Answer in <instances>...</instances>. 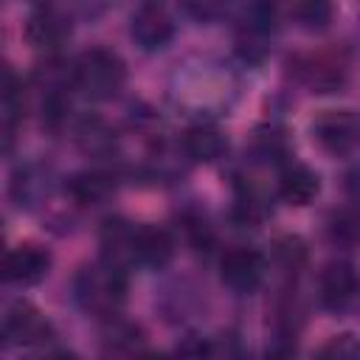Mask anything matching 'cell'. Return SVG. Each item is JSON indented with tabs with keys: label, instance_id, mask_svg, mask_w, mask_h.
<instances>
[{
	"label": "cell",
	"instance_id": "d6986e66",
	"mask_svg": "<svg viewBox=\"0 0 360 360\" xmlns=\"http://www.w3.org/2000/svg\"><path fill=\"white\" fill-rule=\"evenodd\" d=\"M276 256H278V262H281L287 270H295V267L304 264L307 248H304V242H301L298 236H281V239L276 242Z\"/></svg>",
	"mask_w": 360,
	"mask_h": 360
},
{
	"label": "cell",
	"instance_id": "9c48e42d",
	"mask_svg": "<svg viewBox=\"0 0 360 360\" xmlns=\"http://www.w3.org/2000/svg\"><path fill=\"white\" fill-rule=\"evenodd\" d=\"M360 290V278L354 264L343 259H332L318 273V301L326 309H343L349 301H354Z\"/></svg>",
	"mask_w": 360,
	"mask_h": 360
},
{
	"label": "cell",
	"instance_id": "52a82bcc",
	"mask_svg": "<svg viewBox=\"0 0 360 360\" xmlns=\"http://www.w3.org/2000/svg\"><path fill=\"white\" fill-rule=\"evenodd\" d=\"M174 256V239L166 228L158 225H132L129 233V262L149 267V270H160L172 262Z\"/></svg>",
	"mask_w": 360,
	"mask_h": 360
},
{
	"label": "cell",
	"instance_id": "ac0fdd59",
	"mask_svg": "<svg viewBox=\"0 0 360 360\" xmlns=\"http://www.w3.org/2000/svg\"><path fill=\"white\" fill-rule=\"evenodd\" d=\"M335 14L332 0H298L295 3V20L304 31H323L329 28Z\"/></svg>",
	"mask_w": 360,
	"mask_h": 360
},
{
	"label": "cell",
	"instance_id": "9a60e30c",
	"mask_svg": "<svg viewBox=\"0 0 360 360\" xmlns=\"http://www.w3.org/2000/svg\"><path fill=\"white\" fill-rule=\"evenodd\" d=\"M0 110H3V129H6V141H11L14 127L22 121V110H25V96H22V82L14 76L11 68L3 70V96H0Z\"/></svg>",
	"mask_w": 360,
	"mask_h": 360
},
{
	"label": "cell",
	"instance_id": "ba28073f",
	"mask_svg": "<svg viewBox=\"0 0 360 360\" xmlns=\"http://www.w3.org/2000/svg\"><path fill=\"white\" fill-rule=\"evenodd\" d=\"M219 278L233 292H253L264 278V259L253 248H231L219 262Z\"/></svg>",
	"mask_w": 360,
	"mask_h": 360
},
{
	"label": "cell",
	"instance_id": "6da1fadb",
	"mask_svg": "<svg viewBox=\"0 0 360 360\" xmlns=\"http://www.w3.org/2000/svg\"><path fill=\"white\" fill-rule=\"evenodd\" d=\"M73 295L76 304L98 318L118 315L124 298H127V273L121 264L101 259L98 264H87L73 278Z\"/></svg>",
	"mask_w": 360,
	"mask_h": 360
},
{
	"label": "cell",
	"instance_id": "ffe728a7",
	"mask_svg": "<svg viewBox=\"0 0 360 360\" xmlns=\"http://www.w3.org/2000/svg\"><path fill=\"white\" fill-rule=\"evenodd\" d=\"M318 354H321V357H360V340H357L354 335L343 332V335L329 338V340L318 349Z\"/></svg>",
	"mask_w": 360,
	"mask_h": 360
},
{
	"label": "cell",
	"instance_id": "7402d4cb",
	"mask_svg": "<svg viewBox=\"0 0 360 360\" xmlns=\"http://www.w3.org/2000/svg\"><path fill=\"white\" fill-rule=\"evenodd\" d=\"M346 194H349V200H352V205H360V169H352L349 174H346Z\"/></svg>",
	"mask_w": 360,
	"mask_h": 360
},
{
	"label": "cell",
	"instance_id": "7a4b0ae2",
	"mask_svg": "<svg viewBox=\"0 0 360 360\" xmlns=\"http://www.w3.org/2000/svg\"><path fill=\"white\" fill-rule=\"evenodd\" d=\"M127 82V65L118 53L107 48L82 51L73 62V87L90 101H110L121 93Z\"/></svg>",
	"mask_w": 360,
	"mask_h": 360
},
{
	"label": "cell",
	"instance_id": "8992f818",
	"mask_svg": "<svg viewBox=\"0 0 360 360\" xmlns=\"http://www.w3.org/2000/svg\"><path fill=\"white\" fill-rule=\"evenodd\" d=\"M51 270V250L37 242L14 245L3 259V278L17 287L39 284Z\"/></svg>",
	"mask_w": 360,
	"mask_h": 360
},
{
	"label": "cell",
	"instance_id": "277c9868",
	"mask_svg": "<svg viewBox=\"0 0 360 360\" xmlns=\"http://www.w3.org/2000/svg\"><path fill=\"white\" fill-rule=\"evenodd\" d=\"M312 141L326 152V155H349L360 146V118L352 110H323L315 115L312 127Z\"/></svg>",
	"mask_w": 360,
	"mask_h": 360
},
{
	"label": "cell",
	"instance_id": "8fae6325",
	"mask_svg": "<svg viewBox=\"0 0 360 360\" xmlns=\"http://www.w3.org/2000/svg\"><path fill=\"white\" fill-rule=\"evenodd\" d=\"M321 191V177L304 163H287L278 174V197L287 205H309Z\"/></svg>",
	"mask_w": 360,
	"mask_h": 360
},
{
	"label": "cell",
	"instance_id": "7c38bea8",
	"mask_svg": "<svg viewBox=\"0 0 360 360\" xmlns=\"http://www.w3.org/2000/svg\"><path fill=\"white\" fill-rule=\"evenodd\" d=\"M228 141L225 135L211 124H194L183 132V152L194 163H214L225 155Z\"/></svg>",
	"mask_w": 360,
	"mask_h": 360
},
{
	"label": "cell",
	"instance_id": "3957f363",
	"mask_svg": "<svg viewBox=\"0 0 360 360\" xmlns=\"http://www.w3.org/2000/svg\"><path fill=\"white\" fill-rule=\"evenodd\" d=\"M129 37L132 42L146 51H163L174 37V20L163 0H141L129 17Z\"/></svg>",
	"mask_w": 360,
	"mask_h": 360
},
{
	"label": "cell",
	"instance_id": "5b68a950",
	"mask_svg": "<svg viewBox=\"0 0 360 360\" xmlns=\"http://www.w3.org/2000/svg\"><path fill=\"white\" fill-rule=\"evenodd\" d=\"M3 338L14 346H42L53 338V326L34 304L17 298L3 312Z\"/></svg>",
	"mask_w": 360,
	"mask_h": 360
},
{
	"label": "cell",
	"instance_id": "2e32d148",
	"mask_svg": "<svg viewBox=\"0 0 360 360\" xmlns=\"http://www.w3.org/2000/svg\"><path fill=\"white\" fill-rule=\"evenodd\" d=\"M301 79L315 87V93H332L343 84V68L338 62H329L323 56H315L309 62H304L301 68Z\"/></svg>",
	"mask_w": 360,
	"mask_h": 360
},
{
	"label": "cell",
	"instance_id": "5bb4252c",
	"mask_svg": "<svg viewBox=\"0 0 360 360\" xmlns=\"http://www.w3.org/2000/svg\"><path fill=\"white\" fill-rule=\"evenodd\" d=\"M65 191L79 205H96L112 191V177L104 172H79V174L68 177Z\"/></svg>",
	"mask_w": 360,
	"mask_h": 360
},
{
	"label": "cell",
	"instance_id": "30bf717a",
	"mask_svg": "<svg viewBox=\"0 0 360 360\" xmlns=\"http://www.w3.org/2000/svg\"><path fill=\"white\" fill-rule=\"evenodd\" d=\"M68 37H70V22L65 14L53 8H39L25 20V39L37 51L53 53L68 42Z\"/></svg>",
	"mask_w": 360,
	"mask_h": 360
},
{
	"label": "cell",
	"instance_id": "e0dca14e",
	"mask_svg": "<svg viewBox=\"0 0 360 360\" xmlns=\"http://www.w3.org/2000/svg\"><path fill=\"white\" fill-rule=\"evenodd\" d=\"M329 236L340 245L360 242V205H346L329 217Z\"/></svg>",
	"mask_w": 360,
	"mask_h": 360
},
{
	"label": "cell",
	"instance_id": "44dd1931",
	"mask_svg": "<svg viewBox=\"0 0 360 360\" xmlns=\"http://www.w3.org/2000/svg\"><path fill=\"white\" fill-rule=\"evenodd\" d=\"M231 0H180V6L194 17V20H217L219 14H225Z\"/></svg>",
	"mask_w": 360,
	"mask_h": 360
},
{
	"label": "cell",
	"instance_id": "4fadbf2b",
	"mask_svg": "<svg viewBox=\"0 0 360 360\" xmlns=\"http://www.w3.org/2000/svg\"><path fill=\"white\" fill-rule=\"evenodd\" d=\"M143 332L141 326L129 323V321H121V318H107V326L101 332V352L104 354H138L143 352Z\"/></svg>",
	"mask_w": 360,
	"mask_h": 360
}]
</instances>
